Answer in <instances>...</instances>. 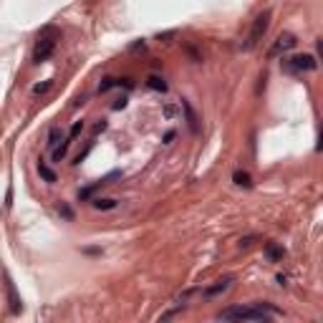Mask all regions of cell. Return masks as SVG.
<instances>
[{
    "label": "cell",
    "mask_w": 323,
    "mask_h": 323,
    "mask_svg": "<svg viewBox=\"0 0 323 323\" xmlns=\"http://www.w3.org/2000/svg\"><path fill=\"white\" fill-rule=\"evenodd\" d=\"M217 321H250V323H268L273 318H283V311L270 303H253V306H233L215 316Z\"/></svg>",
    "instance_id": "obj_1"
},
{
    "label": "cell",
    "mask_w": 323,
    "mask_h": 323,
    "mask_svg": "<svg viewBox=\"0 0 323 323\" xmlns=\"http://www.w3.org/2000/svg\"><path fill=\"white\" fill-rule=\"evenodd\" d=\"M59 41H61V30L53 28V26H46V28L38 33V41H35V46H33V63H35V66L46 63V61L53 56Z\"/></svg>",
    "instance_id": "obj_2"
},
{
    "label": "cell",
    "mask_w": 323,
    "mask_h": 323,
    "mask_svg": "<svg viewBox=\"0 0 323 323\" xmlns=\"http://www.w3.org/2000/svg\"><path fill=\"white\" fill-rule=\"evenodd\" d=\"M318 68V61L313 53H295L283 59V71L291 73V76H300V73H308V71H316Z\"/></svg>",
    "instance_id": "obj_3"
},
{
    "label": "cell",
    "mask_w": 323,
    "mask_h": 323,
    "mask_svg": "<svg viewBox=\"0 0 323 323\" xmlns=\"http://www.w3.org/2000/svg\"><path fill=\"white\" fill-rule=\"evenodd\" d=\"M268 26H270V10L258 13V15H255V21H253V26H250V33H248L245 43H242V51H253V48L263 41L265 33H268Z\"/></svg>",
    "instance_id": "obj_4"
},
{
    "label": "cell",
    "mask_w": 323,
    "mask_h": 323,
    "mask_svg": "<svg viewBox=\"0 0 323 323\" xmlns=\"http://www.w3.org/2000/svg\"><path fill=\"white\" fill-rule=\"evenodd\" d=\"M295 46H298V38H295L293 33H280L278 38H275V43L270 46V59H278V56H283V53H288V51H293Z\"/></svg>",
    "instance_id": "obj_5"
},
{
    "label": "cell",
    "mask_w": 323,
    "mask_h": 323,
    "mask_svg": "<svg viewBox=\"0 0 323 323\" xmlns=\"http://www.w3.org/2000/svg\"><path fill=\"white\" fill-rule=\"evenodd\" d=\"M233 280H235L233 275H225V278H220V280H215V283H212L210 288H205V291L200 288V295H202V298H215V295H222V293H225V291H230V286H233Z\"/></svg>",
    "instance_id": "obj_6"
},
{
    "label": "cell",
    "mask_w": 323,
    "mask_h": 323,
    "mask_svg": "<svg viewBox=\"0 0 323 323\" xmlns=\"http://www.w3.org/2000/svg\"><path fill=\"white\" fill-rule=\"evenodd\" d=\"M134 88V81L131 79H121V76H106V79H101V84H99V93H106V91H111V88Z\"/></svg>",
    "instance_id": "obj_7"
},
{
    "label": "cell",
    "mask_w": 323,
    "mask_h": 323,
    "mask_svg": "<svg viewBox=\"0 0 323 323\" xmlns=\"http://www.w3.org/2000/svg\"><path fill=\"white\" fill-rule=\"evenodd\" d=\"M71 144H73V139L63 137V142H61V144H56V147L51 149V162H53V164L63 162V159L68 157V149H71Z\"/></svg>",
    "instance_id": "obj_8"
},
{
    "label": "cell",
    "mask_w": 323,
    "mask_h": 323,
    "mask_svg": "<svg viewBox=\"0 0 323 323\" xmlns=\"http://www.w3.org/2000/svg\"><path fill=\"white\" fill-rule=\"evenodd\" d=\"M5 291H8V298H10V311L21 313V298L15 295V286H13V280H10L8 273H5Z\"/></svg>",
    "instance_id": "obj_9"
},
{
    "label": "cell",
    "mask_w": 323,
    "mask_h": 323,
    "mask_svg": "<svg viewBox=\"0 0 323 323\" xmlns=\"http://www.w3.org/2000/svg\"><path fill=\"white\" fill-rule=\"evenodd\" d=\"M283 255H286L283 245H278V242H268V245H265V258H268V260L278 263V260H283Z\"/></svg>",
    "instance_id": "obj_10"
},
{
    "label": "cell",
    "mask_w": 323,
    "mask_h": 323,
    "mask_svg": "<svg viewBox=\"0 0 323 323\" xmlns=\"http://www.w3.org/2000/svg\"><path fill=\"white\" fill-rule=\"evenodd\" d=\"M147 86L151 88V91H159V93H167V91H169L167 81H164L159 73H149V76H147Z\"/></svg>",
    "instance_id": "obj_11"
},
{
    "label": "cell",
    "mask_w": 323,
    "mask_h": 323,
    "mask_svg": "<svg viewBox=\"0 0 323 323\" xmlns=\"http://www.w3.org/2000/svg\"><path fill=\"white\" fill-rule=\"evenodd\" d=\"M93 210H101V212H109V210H117L119 207V200H111V197H96L91 202Z\"/></svg>",
    "instance_id": "obj_12"
},
{
    "label": "cell",
    "mask_w": 323,
    "mask_h": 323,
    "mask_svg": "<svg viewBox=\"0 0 323 323\" xmlns=\"http://www.w3.org/2000/svg\"><path fill=\"white\" fill-rule=\"evenodd\" d=\"M233 182H235L237 187H245V189L253 187V177H250V172H245V169H235V172H233Z\"/></svg>",
    "instance_id": "obj_13"
},
{
    "label": "cell",
    "mask_w": 323,
    "mask_h": 323,
    "mask_svg": "<svg viewBox=\"0 0 323 323\" xmlns=\"http://www.w3.org/2000/svg\"><path fill=\"white\" fill-rule=\"evenodd\" d=\"M61 142H63V129H61V126H51V131H48V142H46L48 149H53L56 144H61Z\"/></svg>",
    "instance_id": "obj_14"
},
{
    "label": "cell",
    "mask_w": 323,
    "mask_h": 323,
    "mask_svg": "<svg viewBox=\"0 0 323 323\" xmlns=\"http://www.w3.org/2000/svg\"><path fill=\"white\" fill-rule=\"evenodd\" d=\"M38 175L43 177L46 182H56V172L46 164V159H38Z\"/></svg>",
    "instance_id": "obj_15"
},
{
    "label": "cell",
    "mask_w": 323,
    "mask_h": 323,
    "mask_svg": "<svg viewBox=\"0 0 323 323\" xmlns=\"http://www.w3.org/2000/svg\"><path fill=\"white\" fill-rule=\"evenodd\" d=\"M182 109H184V114H187V124H189V131H195V134H197L200 129H197V117H195L192 106H189L187 101H182Z\"/></svg>",
    "instance_id": "obj_16"
},
{
    "label": "cell",
    "mask_w": 323,
    "mask_h": 323,
    "mask_svg": "<svg viewBox=\"0 0 323 323\" xmlns=\"http://www.w3.org/2000/svg\"><path fill=\"white\" fill-rule=\"evenodd\" d=\"M51 86H53V79H46L43 84H35V86H33V96H43V93H48Z\"/></svg>",
    "instance_id": "obj_17"
},
{
    "label": "cell",
    "mask_w": 323,
    "mask_h": 323,
    "mask_svg": "<svg viewBox=\"0 0 323 323\" xmlns=\"http://www.w3.org/2000/svg\"><path fill=\"white\" fill-rule=\"evenodd\" d=\"M177 111H179V109H177L175 104H164V106H162V114H164L167 119H175Z\"/></svg>",
    "instance_id": "obj_18"
},
{
    "label": "cell",
    "mask_w": 323,
    "mask_h": 323,
    "mask_svg": "<svg viewBox=\"0 0 323 323\" xmlns=\"http://www.w3.org/2000/svg\"><path fill=\"white\" fill-rule=\"evenodd\" d=\"M126 104H129V99L121 96V99H117V101L111 104V109H114V111H121V109H126Z\"/></svg>",
    "instance_id": "obj_19"
},
{
    "label": "cell",
    "mask_w": 323,
    "mask_h": 323,
    "mask_svg": "<svg viewBox=\"0 0 323 323\" xmlns=\"http://www.w3.org/2000/svg\"><path fill=\"white\" fill-rule=\"evenodd\" d=\"M59 212L66 217V220H73V212H71V207H66V205H61L59 207Z\"/></svg>",
    "instance_id": "obj_20"
},
{
    "label": "cell",
    "mask_w": 323,
    "mask_h": 323,
    "mask_svg": "<svg viewBox=\"0 0 323 323\" xmlns=\"http://www.w3.org/2000/svg\"><path fill=\"white\" fill-rule=\"evenodd\" d=\"M175 131H167V134H164V144H167V147H169V144H172V142H175Z\"/></svg>",
    "instance_id": "obj_21"
}]
</instances>
